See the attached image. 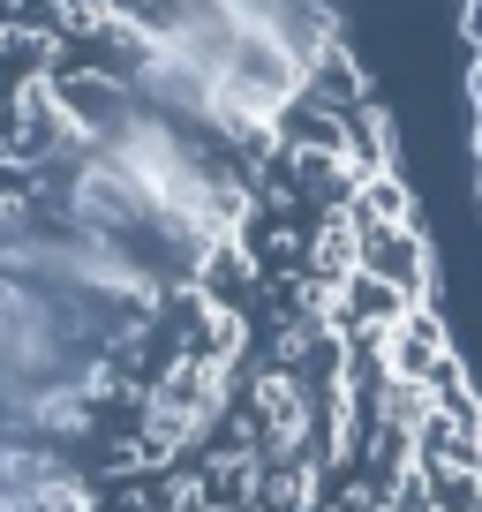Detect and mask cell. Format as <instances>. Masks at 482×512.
I'll return each mask as SVG.
<instances>
[{
  "instance_id": "1",
  "label": "cell",
  "mask_w": 482,
  "mask_h": 512,
  "mask_svg": "<svg viewBox=\"0 0 482 512\" xmlns=\"http://www.w3.org/2000/svg\"><path fill=\"white\" fill-rule=\"evenodd\" d=\"M0 512H482L332 0H0Z\"/></svg>"
},
{
  "instance_id": "2",
  "label": "cell",
  "mask_w": 482,
  "mask_h": 512,
  "mask_svg": "<svg viewBox=\"0 0 482 512\" xmlns=\"http://www.w3.org/2000/svg\"><path fill=\"white\" fill-rule=\"evenodd\" d=\"M467 23V91H475V166H482V0H460Z\"/></svg>"
}]
</instances>
